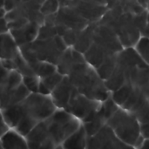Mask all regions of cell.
Listing matches in <instances>:
<instances>
[{"instance_id": "2", "label": "cell", "mask_w": 149, "mask_h": 149, "mask_svg": "<svg viewBox=\"0 0 149 149\" xmlns=\"http://www.w3.org/2000/svg\"><path fill=\"white\" fill-rule=\"evenodd\" d=\"M107 8L98 23L111 28L116 33L123 48H134L141 38L135 15L123 12L117 1L107 2Z\"/></svg>"}, {"instance_id": "3", "label": "cell", "mask_w": 149, "mask_h": 149, "mask_svg": "<svg viewBox=\"0 0 149 149\" xmlns=\"http://www.w3.org/2000/svg\"><path fill=\"white\" fill-rule=\"evenodd\" d=\"M66 77L78 93L90 100L103 102L111 96L105 81L86 61L76 64Z\"/></svg>"}, {"instance_id": "8", "label": "cell", "mask_w": 149, "mask_h": 149, "mask_svg": "<svg viewBox=\"0 0 149 149\" xmlns=\"http://www.w3.org/2000/svg\"><path fill=\"white\" fill-rule=\"evenodd\" d=\"M119 109V107L112 100L111 96L101 103L100 109L94 113L86 120L82 122V125L88 137L96 134L102 127H104L108 120Z\"/></svg>"}, {"instance_id": "4", "label": "cell", "mask_w": 149, "mask_h": 149, "mask_svg": "<svg viewBox=\"0 0 149 149\" xmlns=\"http://www.w3.org/2000/svg\"><path fill=\"white\" fill-rule=\"evenodd\" d=\"M18 106L21 112V120L15 130L24 137L37 125L49 118L57 110L50 96L39 93H30Z\"/></svg>"}, {"instance_id": "41", "label": "cell", "mask_w": 149, "mask_h": 149, "mask_svg": "<svg viewBox=\"0 0 149 149\" xmlns=\"http://www.w3.org/2000/svg\"><path fill=\"white\" fill-rule=\"evenodd\" d=\"M0 149H2V147H1V144H0Z\"/></svg>"}, {"instance_id": "34", "label": "cell", "mask_w": 149, "mask_h": 149, "mask_svg": "<svg viewBox=\"0 0 149 149\" xmlns=\"http://www.w3.org/2000/svg\"><path fill=\"white\" fill-rule=\"evenodd\" d=\"M9 32V28H8V23L5 20L4 17L0 18V35L4 34Z\"/></svg>"}, {"instance_id": "21", "label": "cell", "mask_w": 149, "mask_h": 149, "mask_svg": "<svg viewBox=\"0 0 149 149\" xmlns=\"http://www.w3.org/2000/svg\"><path fill=\"white\" fill-rule=\"evenodd\" d=\"M3 119L9 128L15 129L21 120V112L19 106H14L3 110H0Z\"/></svg>"}, {"instance_id": "6", "label": "cell", "mask_w": 149, "mask_h": 149, "mask_svg": "<svg viewBox=\"0 0 149 149\" xmlns=\"http://www.w3.org/2000/svg\"><path fill=\"white\" fill-rule=\"evenodd\" d=\"M145 64L134 48H124L117 54L115 68L110 78L105 81L110 93H113L127 84L131 72L134 68Z\"/></svg>"}, {"instance_id": "35", "label": "cell", "mask_w": 149, "mask_h": 149, "mask_svg": "<svg viewBox=\"0 0 149 149\" xmlns=\"http://www.w3.org/2000/svg\"><path fill=\"white\" fill-rule=\"evenodd\" d=\"M141 133L144 139H149V122L141 125Z\"/></svg>"}, {"instance_id": "33", "label": "cell", "mask_w": 149, "mask_h": 149, "mask_svg": "<svg viewBox=\"0 0 149 149\" xmlns=\"http://www.w3.org/2000/svg\"><path fill=\"white\" fill-rule=\"evenodd\" d=\"M17 0H7V1H4V4H3V10H5L6 13L11 11L12 10H14V8L17 6Z\"/></svg>"}, {"instance_id": "10", "label": "cell", "mask_w": 149, "mask_h": 149, "mask_svg": "<svg viewBox=\"0 0 149 149\" xmlns=\"http://www.w3.org/2000/svg\"><path fill=\"white\" fill-rule=\"evenodd\" d=\"M74 9L89 24L98 23L108 10L107 2L97 1H62Z\"/></svg>"}, {"instance_id": "25", "label": "cell", "mask_w": 149, "mask_h": 149, "mask_svg": "<svg viewBox=\"0 0 149 149\" xmlns=\"http://www.w3.org/2000/svg\"><path fill=\"white\" fill-rule=\"evenodd\" d=\"M57 72V66L51 63L40 62L35 70V75L38 76L40 79L46 78Z\"/></svg>"}, {"instance_id": "31", "label": "cell", "mask_w": 149, "mask_h": 149, "mask_svg": "<svg viewBox=\"0 0 149 149\" xmlns=\"http://www.w3.org/2000/svg\"><path fill=\"white\" fill-rule=\"evenodd\" d=\"M80 31H77L74 30H68L64 35H63V39L65 41V43L66 44V45L68 47H72L77 40L78 35Z\"/></svg>"}, {"instance_id": "18", "label": "cell", "mask_w": 149, "mask_h": 149, "mask_svg": "<svg viewBox=\"0 0 149 149\" xmlns=\"http://www.w3.org/2000/svg\"><path fill=\"white\" fill-rule=\"evenodd\" d=\"M96 26L97 23H93L89 24L84 30H82L79 33L77 40L72 48L84 55V53L90 48L93 42Z\"/></svg>"}, {"instance_id": "16", "label": "cell", "mask_w": 149, "mask_h": 149, "mask_svg": "<svg viewBox=\"0 0 149 149\" xmlns=\"http://www.w3.org/2000/svg\"><path fill=\"white\" fill-rule=\"evenodd\" d=\"M20 55V49L10 31L0 35V60H13Z\"/></svg>"}, {"instance_id": "22", "label": "cell", "mask_w": 149, "mask_h": 149, "mask_svg": "<svg viewBox=\"0 0 149 149\" xmlns=\"http://www.w3.org/2000/svg\"><path fill=\"white\" fill-rule=\"evenodd\" d=\"M119 53V52H118ZM113 54L110 57H108L103 63L102 65L96 69L99 76L104 80H107L110 76L112 75L114 68H115V65H116V60H117V54Z\"/></svg>"}, {"instance_id": "17", "label": "cell", "mask_w": 149, "mask_h": 149, "mask_svg": "<svg viewBox=\"0 0 149 149\" xmlns=\"http://www.w3.org/2000/svg\"><path fill=\"white\" fill-rule=\"evenodd\" d=\"M2 149H29L26 138L13 128H9L0 136Z\"/></svg>"}, {"instance_id": "38", "label": "cell", "mask_w": 149, "mask_h": 149, "mask_svg": "<svg viewBox=\"0 0 149 149\" xmlns=\"http://www.w3.org/2000/svg\"><path fill=\"white\" fill-rule=\"evenodd\" d=\"M138 149H149V139H144L143 143Z\"/></svg>"}, {"instance_id": "32", "label": "cell", "mask_w": 149, "mask_h": 149, "mask_svg": "<svg viewBox=\"0 0 149 149\" xmlns=\"http://www.w3.org/2000/svg\"><path fill=\"white\" fill-rule=\"evenodd\" d=\"M10 70L5 69L3 66L0 68V94L8 89V77Z\"/></svg>"}, {"instance_id": "19", "label": "cell", "mask_w": 149, "mask_h": 149, "mask_svg": "<svg viewBox=\"0 0 149 149\" xmlns=\"http://www.w3.org/2000/svg\"><path fill=\"white\" fill-rule=\"evenodd\" d=\"M88 136L83 127L74 132L71 136H69L61 145L64 149H86Z\"/></svg>"}, {"instance_id": "14", "label": "cell", "mask_w": 149, "mask_h": 149, "mask_svg": "<svg viewBox=\"0 0 149 149\" xmlns=\"http://www.w3.org/2000/svg\"><path fill=\"white\" fill-rule=\"evenodd\" d=\"M74 88L67 77H65L60 84L51 93V99L57 109H65Z\"/></svg>"}, {"instance_id": "37", "label": "cell", "mask_w": 149, "mask_h": 149, "mask_svg": "<svg viewBox=\"0 0 149 149\" xmlns=\"http://www.w3.org/2000/svg\"><path fill=\"white\" fill-rule=\"evenodd\" d=\"M147 21H148V27L146 29V31H144L142 37H146L149 38V11H148V16H147Z\"/></svg>"}, {"instance_id": "40", "label": "cell", "mask_w": 149, "mask_h": 149, "mask_svg": "<svg viewBox=\"0 0 149 149\" xmlns=\"http://www.w3.org/2000/svg\"><path fill=\"white\" fill-rule=\"evenodd\" d=\"M55 149H64V148H62V146H59V147H58L57 148H55Z\"/></svg>"}, {"instance_id": "30", "label": "cell", "mask_w": 149, "mask_h": 149, "mask_svg": "<svg viewBox=\"0 0 149 149\" xmlns=\"http://www.w3.org/2000/svg\"><path fill=\"white\" fill-rule=\"evenodd\" d=\"M57 36V31L56 28L53 26H48V25H42L38 29V40H47L54 38Z\"/></svg>"}, {"instance_id": "12", "label": "cell", "mask_w": 149, "mask_h": 149, "mask_svg": "<svg viewBox=\"0 0 149 149\" xmlns=\"http://www.w3.org/2000/svg\"><path fill=\"white\" fill-rule=\"evenodd\" d=\"M93 43L101 46L112 53H118L124 49L116 33L111 28L99 23H97Z\"/></svg>"}, {"instance_id": "24", "label": "cell", "mask_w": 149, "mask_h": 149, "mask_svg": "<svg viewBox=\"0 0 149 149\" xmlns=\"http://www.w3.org/2000/svg\"><path fill=\"white\" fill-rule=\"evenodd\" d=\"M134 48L141 60L149 67V38L141 37Z\"/></svg>"}, {"instance_id": "36", "label": "cell", "mask_w": 149, "mask_h": 149, "mask_svg": "<svg viewBox=\"0 0 149 149\" xmlns=\"http://www.w3.org/2000/svg\"><path fill=\"white\" fill-rule=\"evenodd\" d=\"M9 129V127L6 126L3 119V116H2V113H1V111H0V136L4 134L7 130Z\"/></svg>"}, {"instance_id": "26", "label": "cell", "mask_w": 149, "mask_h": 149, "mask_svg": "<svg viewBox=\"0 0 149 149\" xmlns=\"http://www.w3.org/2000/svg\"><path fill=\"white\" fill-rule=\"evenodd\" d=\"M59 1L56 0H47V1H43L39 11L40 13L45 17H49L52 15H54L58 12L59 10Z\"/></svg>"}, {"instance_id": "20", "label": "cell", "mask_w": 149, "mask_h": 149, "mask_svg": "<svg viewBox=\"0 0 149 149\" xmlns=\"http://www.w3.org/2000/svg\"><path fill=\"white\" fill-rule=\"evenodd\" d=\"M78 64L72 56V48L69 47L66 51H65L58 63L57 66V72L62 74L64 77L68 76L70 72L72 71V67Z\"/></svg>"}, {"instance_id": "15", "label": "cell", "mask_w": 149, "mask_h": 149, "mask_svg": "<svg viewBox=\"0 0 149 149\" xmlns=\"http://www.w3.org/2000/svg\"><path fill=\"white\" fill-rule=\"evenodd\" d=\"M39 27L40 26L37 24L30 22L18 30L10 31V33L17 46L21 47L24 45L31 44L37 39Z\"/></svg>"}, {"instance_id": "13", "label": "cell", "mask_w": 149, "mask_h": 149, "mask_svg": "<svg viewBox=\"0 0 149 149\" xmlns=\"http://www.w3.org/2000/svg\"><path fill=\"white\" fill-rule=\"evenodd\" d=\"M30 94L23 84L13 89H6L0 94V110L20 104Z\"/></svg>"}, {"instance_id": "1", "label": "cell", "mask_w": 149, "mask_h": 149, "mask_svg": "<svg viewBox=\"0 0 149 149\" xmlns=\"http://www.w3.org/2000/svg\"><path fill=\"white\" fill-rule=\"evenodd\" d=\"M81 121L64 109H57L25 136L29 149H55L76 132Z\"/></svg>"}, {"instance_id": "28", "label": "cell", "mask_w": 149, "mask_h": 149, "mask_svg": "<svg viewBox=\"0 0 149 149\" xmlns=\"http://www.w3.org/2000/svg\"><path fill=\"white\" fill-rule=\"evenodd\" d=\"M64 78L65 77L62 74L56 72L55 73H53V74H52V75L46 77V78H44V79H42L40 80L46 86V88L52 93L60 84V82L63 80Z\"/></svg>"}, {"instance_id": "7", "label": "cell", "mask_w": 149, "mask_h": 149, "mask_svg": "<svg viewBox=\"0 0 149 149\" xmlns=\"http://www.w3.org/2000/svg\"><path fill=\"white\" fill-rule=\"evenodd\" d=\"M101 103L86 98L74 89L65 110L82 123L100 109Z\"/></svg>"}, {"instance_id": "11", "label": "cell", "mask_w": 149, "mask_h": 149, "mask_svg": "<svg viewBox=\"0 0 149 149\" xmlns=\"http://www.w3.org/2000/svg\"><path fill=\"white\" fill-rule=\"evenodd\" d=\"M86 149H135L120 141L106 125L96 134L88 137Z\"/></svg>"}, {"instance_id": "9", "label": "cell", "mask_w": 149, "mask_h": 149, "mask_svg": "<svg viewBox=\"0 0 149 149\" xmlns=\"http://www.w3.org/2000/svg\"><path fill=\"white\" fill-rule=\"evenodd\" d=\"M42 3L43 1H18L14 10L6 13L4 18L7 23L24 18L42 26L45 24V17L39 11Z\"/></svg>"}, {"instance_id": "29", "label": "cell", "mask_w": 149, "mask_h": 149, "mask_svg": "<svg viewBox=\"0 0 149 149\" xmlns=\"http://www.w3.org/2000/svg\"><path fill=\"white\" fill-rule=\"evenodd\" d=\"M39 83H40V79L36 75L26 76V77H23L22 79V84L30 92V93H38Z\"/></svg>"}, {"instance_id": "23", "label": "cell", "mask_w": 149, "mask_h": 149, "mask_svg": "<svg viewBox=\"0 0 149 149\" xmlns=\"http://www.w3.org/2000/svg\"><path fill=\"white\" fill-rule=\"evenodd\" d=\"M131 93H132L131 86L127 83L124 86H122L120 88L116 90L115 92L111 93V98L119 107H122V106L129 98Z\"/></svg>"}, {"instance_id": "27", "label": "cell", "mask_w": 149, "mask_h": 149, "mask_svg": "<svg viewBox=\"0 0 149 149\" xmlns=\"http://www.w3.org/2000/svg\"><path fill=\"white\" fill-rule=\"evenodd\" d=\"M132 113L135 116L141 125L149 122V100L137 107Z\"/></svg>"}, {"instance_id": "39", "label": "cell", "mask_w": 149, "mask_h": 149, "mask_svg": "<svg viewBox=\"0 0 149 149\" xmlns=\"http://www.w3.org/2000/svg\"><path fill=\"white\" fill-rule=\"evenodd\" d=\"M147 11H149V1H148V5H147Z\"/></svg>"}, {"instance_id": "5", "label": "cell", "mask_w": 149, "mask_h": 149, "mask_svg": "<svg viewBox=\"0 0 149 149\" xmlns=\"http://www.w3.org/2000/svg\"><path fill=\"white\" fill-rule=\"evenodd\" d=\"M107 125L120 141L135 149L139 148L144 141L141 124L132 113L121 107L108 120Z\"/></svg>"}]
</instances>
